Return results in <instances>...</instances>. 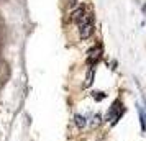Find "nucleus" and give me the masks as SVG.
<instances>
[{"label":"nucleus","instance_id":"obj_1","mask_svg":"<svg viewBox=\"0 0 146 141\" xmlns=\"http://www.w3.org/2000/svg\"><path fill=\"white\" fill-rule=\"evenodd\" d=\"M77 30H79V36L82 40H87V38H90L94 34L95 26H94V13L90 10H87L86 13H84V17L79 20Z\"/></svg>","mask_w":146,"mask_h":141},{"label":"nucleus","instance_id":"obj_2","mask_svg":"<svg viewBox=\"0 0 146 141\" xmlns=\"http://www.w3.org/2000/svg\"><path fill=\"white\" fill-rule=\"evenodd\" d=\"M121 112H123V108L120 107V102H115L112 105V108H110V112L107 113V121H117L120 118V115H121Z\"/></svg>","mask_w":146,"mask_h":141},{"label":"nucleus","instance_id":"obj_3","mask_svg":"<svg viewBox=\"0 0 146 141\" xmlns=\"http://www.w3.org/2000/svg\"><path fill=\"white\" fill-rule=\"evenodd\" d=\"M100 53H102L100 46L94 48V49H90V51H89V59H87V62H89V67H94V66H95V62H97V61H99V58H100Z\"/></svg>","mask_w":146,"mask_h":141},{"label":"nucleus","instance_id":"obj_4","mask_svg":"<svg viewBox=\"0 0 146 141\" xmlns=\"http://www.w3.org/2000/svg\"><path fill=\"white\" fill-rule=\"evenodd\" d=\"M86 12H87V8L84 7V5H79V7H77V8H76V10L72 12L71 18H72V21L76 23V25L79 23V20L82 18V17H84V13H86Z\"/></svg>","mask_w":146,"mask_h":141},{"label":"nucleus","instance_id":"obj_5","mask_svg":"<svg viewBox=\"0 0 146 141\" xmlns=\"http://www.w3.org/2000/svg\"><path fill=\"white\" fill-rule=\"evenodd\" d=\"M74 120H76V125H77L79 128L86 126V123H87V118L84 117V115H76V117H74Z\"/></svg>","mask_w":146,"mask_h":141}]
</instances>
